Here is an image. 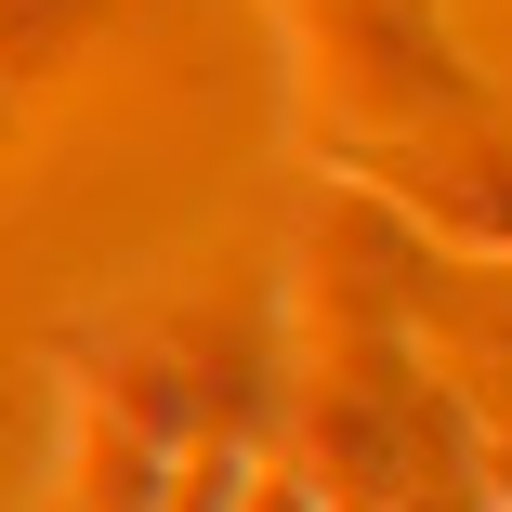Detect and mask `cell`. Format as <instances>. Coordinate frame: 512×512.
Segmentation results:
<instances>
[{
  "instance_id": "1",
  "label": "cell",
  "mask_w": 512,
  "mask_h": 512,
  "mask_svg": "<svg viewBox=\"0 0 512 512\" xmlns=\"http://www.w3.org/2000/svg\"><path fill=\"white\" fill-rule=\"evenodd\" d=\"M302 92H316V132L342 158L473 119V79L421 27V0H302Z\"/></svg>"
},
{
  "instance_id": "2",
  "label": "cell",
  "mask_w": 512,
  "mask_h": 512,
  "mask_svg": "<svg viewBox=\"0 0 512 512\" xmlns=\"http://www.w3.org/2000/svg\"><path fill=\"white\" fill-rule=\"evenodd\" d=\"M342 171H355L368 197H394V211L421 224L434 263H486V276H512V145H499V132L447 119V132L368 145V158H342Z\"/></svg>"
},
{
  "instance_id": "3",
  "label": "cell",
  "mask_w": 512,
  "mask_h": 512,
  "mask_svg": "<svg viewBox=\"0 0 512 512\" xmlns=\"http://www.w3.org/2000/svg\"><path fill=\"white\" fill-rule=\"evenodd\" d=\"M473 289H434L421 302V368L447 381V407L473 434H512V276L460 263Z\"/></svg>"
},
{
  "instance_id": "4",
  "label": "cell",
  "mask_w": 512,
  "mask_h": 512,
  "mask_svg": "<svg viewBox=\"0 0 512 512\" xmlns=\"http://www.w3.org/2000/svg\"><path fill=\"white\" fill-rule=\"evenodd\" d=\"M0 132H14V106H0Z\"/></svg>"
},
{
  "instance_id": "5",
  "label": "cell",
  "mask_w": 512,
  "mask_h": 512,
  "mask_svg": "<svg viewBox=\"0 0 512 512\" xmlns=\"http://www.w3.org/2000/svg\"><path fill=\"white\" fill-rule=\"evenodd\" d=\"M486 512H512V499H486Z\"/></svg>"
}]
</instances>
